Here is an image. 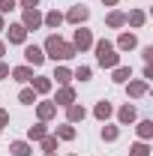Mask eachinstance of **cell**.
<instances>
[{
	"label": "cell",
	"mask_w": 153,
	"mask_h": 156,
	"mask_svg": "<svg viewBox=\"0 0 153 156\" xmlns=\"http://www.w3.org/2000/svg\"><path fill=\"white\" fill-rule=\"evenodd\" d=\"M0 78H9V66H6L3 60H0Z\"/></svg>",
	"instance_id": "obj_36"
},
{
	"label": "cell",
	"mask_w": 153,
	"mask_h": 156,
	"mask_svg": "<svg viewBox=\"0 0 153 156\" xmlns=\"http://www.w3.org/2000/svg\"><path fill=\"white\" fill-rule=\"evenodd\" d=\"M135 129H138V138H141V141H150L153 138V120H138Z\"/></svg>",
	"instance_id": "obj_20"
},
{
	"label": "cell",
	"mask_w": 153,
	"mask_h": 156,
	"mask_svg": "<svg viewBox=\"0 0 153 156\" xmlns=\"http://www.w3.org/2000/svg\"><path fill=\"white\" fill-rule=\"evenodd\" d=\"M111 114H114V105H111L108 99H102V102H96V108H93V117H96V120H108Z\"/></svg>",
	"instance_id": "obj_13"
},
{
	"label": "cell",
	"mask_w": 153,
	"mask_h": 156,
	"mask_svg": "<svg viewBox=\"0 0 153 156\" xmlns=\"http://www.w3.org/2000/svg\"><path fill=\"white\" fill-rule=\"evenodd\" d=\"M120 138V126H102V141H117Z\"/></svg>",
	"instance_id": "obj_29"
},
{
	"label": "cell",
	"mask_w": 153,
	"mask_h": 156,
	"mask_svg": "<svg viewBox=\"0 0 153 156\" xmlns=\"http://www.w3.org/2000/svg\"><path fill=\"white\" fill-rule=\"evenodd\" d=\"M141 57H144V63H150L153 60V45H144L141 48Z\"/></svg>",
	"instance_id": "obj_32"
},
{
	"label": "cell",
	"mask_w": 153,
	"mask_h": 156,
	"mask_svg": "<svg viewBox=\"0 0 153 156\" xmlns=\"http://www.w3.org/2000/svg\"><path fill=\"white\" fill-rule=\"evenodd\" d=\"M129 156H150V144L147 141H135L129 147Z\"/></svg>",
	"instance_id": "obj_27"
},
{
	"label": "cell",
	"mask_w": 153,
	"mask_h": 156,
	"mask_svg": "<svg viewBox=\"0 0 153 156\" xmlns=\"http://www.w3.org/2000/svg\"><path fill=\"white\" fill-rule=\"evenodd\" d=\"M54 114H57V105H54V102H36V117L42 123H48Z\"/></svg>",
	"instance_id": "obj_11"
},
{
	"label": "cell",
	"mask_w": 153,
	"mask_h": 156,
	"mask_svg": "<svg viewBox=\"0 0 153 156\" xmlns=\"http://www.w3.org/2000/svg\"><path fill=\"white\" fill-rule=\"evenodd\" d=\"M3 54H6V42L0 39V60H3Z\"/></svg>",
	"instance_id": "obj_37"
},
{
	"label": "cell",
	"mask_w": 153,
	"mask_h": 156,
	"mask_svg": "<svg viewBox=\"0 0 153 156\" xmlns=\"http://www.w3.org/2000/svg\"><path fill=\"white\" fill-rule=\"evenodd\" d=\"M6 36H9V45H24L27 42V30L21 27V21H18V24H9L6 27Z\"/></svg>",
	"instance_id": "obj_9"
},
{
	"label": "cell",
	"mask_w": 153,
	"mask_h": 156,
	"mask_svg": "<svg viewBox=\"0 0 153 156\" xmlns=\"http://www.w3.org/2000/svg\"><path fill=\"white\" fill-rule=\"evenodd\" d=\"M51 78H54L57 84H69V81H72V69H66V66H57Z\"/></svg>",
	"instance_id": "obj_25"
},
{
	"label": "cell",
	"mask_w": 153,
	"mask_h": 156,
	"mask_svg": "<svg viewBox=\"0 0 153 156\" xmlns=\"http://www.w3.org/2000/svg\"><path fill=\"white\" fill-rule=\"evenodd\" d=\"M15 3H18V0H0V15L12 12V9H15Z\"/></svg>",
	"instance_id": "obj_31"
},
{
	"label": "cell",
	"mask_w": 153,
	"mask_h": 156,
	"mask_svg": "<svg viewBox=\"0 0 153 156\" xmlns=\"http://www.w3.org/2000/svg\"><path fill=\"white\" fill-rule=\"evenodd\" d=\"M3 126H9V111H6V108H0V129H3Z\"/></svg>",
	"instance_id": "obj_33"
},
{
	"label": "cell",
	"mask_w": 153,
	"mask_h": 156,
	"mask_svg": "<svg viewBox=\"0 0 153 156\" xmlns=\"http://www.w3.org/2000/svg\"><path fill=\"white\" fill-rule=\"evenodd\" d=\"M105 24H108V27H123V24H126V12H120V9H111V12L105 15Z\"/></svg>",
	"instance_id": "obj_19"
},
{
	"label": "cell",
	"mask_w": 153,
	"mask_h": 156,
	"mask_svg": "<svg viewBox=\"0 0 153 156\" xmlns=\"http://www.w3.org/2000/svg\"><path fill=\"white\" fill-rule=\"evenodd\" d=\"M84 117H87V108H84V105H78V102L66 105V123H72V126H75V123H81Z\"/></svg>",
	"instance_id": "obj_10"
},
{
	"label": "cell",
	"mask_w": 153,
	"mask_h": 156,
	"mask_svg": "<svg viewBox=\"0 0 153 156\" xmlns=\"http://www.w3.org/2000/svg\"><path fill=\"white\" fill-rule=\"evenodd\" d=\"M147 90H150V87H147V81H144V78H129V81H126V93H129V96L132 99H141V96H147Z\"/></svg>",
	"instance_id": "obj_7"
},
{
	"label": "cell",
	"mask_w": 153,
	"mask_h": 156,
	"mask_svg": "<svg viewBox=\"0 0 153 156\" xmlns=\"http://www.w3.org/2000/svg\"><path fill=\"white\" fill-rule=\"evenodd\" d=\"M42 51H45V57H51L54 63L57 60H72L78 54L75 48H72V42H66V39H60L57 33H51V36L45 39V45H42Z\"/></svg>",
	"instance_id": "obj_1"
},
{
	"label": "cell",
	"mask_w": 153,
	"mask_h": 156,
	"mask_svg": "<svg viewBox=\"0 0 153 156\" xmlns=\"http://www.w3.org/2000/svg\"><path fill=\"white\" fill-rule=\"evenodd\" d=\"M150 78H153V66H150V63H144V81H150Z\"/></svg>",
	"instance_id": "obj_35"
},
{
	"label": "cell",
	"mask_w": 153,
	"mask_h": 156,
	"mask_svg": "<svg viewBox=\"0 0 153 156\" xmlns=\"http://www.w3.org/2000/svg\"><path fill=\"white\" fill-rule=\"evenodd\" d=\"M102 3H105V6H117L120 0H102Z\"/></svg>",
	"instance_id": "obj_38"
},
{
	"label": "cell",
	"mask_w": 153,
	"mask_h": 156,
	"mask_svg": "<svg viewBox=\"0 0 153 156\" xmlns=\"http://www.w3.org/2000/svg\"><path fill=\"white\" fill-rule=\"evenodd\" d=\"M39 144H42V150H45V153H54V150H57V135H45Z\"/></svg>",
	"instance_id": "obj_30"
},
{
	"label": "cell",
	"mask_w": 153,
	"mask_h": 156,
	"mask_svg": "<svg viewBox=\"0 0 153 156\" xmlns=\"http://www.w3.org/2000/svg\"><path fill=\"white\" fill-rule=\"evenodd\" d=\"M9 75L15 78V81H21V84H27L33 78V66H15V69H9Z\"/></svg>",
	"instance_id": "obj_17"
},
{
	"label": "cell",
	"mask_w": 153,
	"mask_h": 156,
	"mask_svg": "<svg viewBox=\"0 0 153 156\" xmlns=\"http://www.w3.org/2000/svg\"><path fill=\"white\" fill-rule=\"evenodd\" d=\"M21 27L30 33V30H39L42 27V12L39 9H24L21 12Z\"/></svg>",
	"instance_id": "obj_4"
},
{
	"label": "cell",
	"mask_w": 153,
	"mask_h": 156,
	"mask_svg": "<svg viewBox=\"0 0 153 156\" xmlns=\"http://www.w3.org/2000/svg\"><path fill=\"white\" fill-rule=\"evenodd\" d=\"M72 48H75V51H81V54H84L87 48H93V33H90L87 27H78L75 36H72Z\"/></svg>",
	"instance_id": "obj_3"
},
{
	"label": "cell",
	"mask_w": 153,
	"mask_h": 156,
	"mask_svg": "<svg viewBox=\"0 0 153 156\" xmlns=\"http://www.w3.org/2000/svg\"><path fill=\"white\" fill-rule=\"evenodd\" d=\"M51 102H54V105H63V108H66V105H72V102H75V87H69V84H60L57 96L51 99Z\"/></svg>",
	"instance_id": "obj_8"
},
{
	"label": "cell",
	"mask_w": 153,
	"mask_h": 156,
	"mask_svg": "<svg viewBox=\"0 0 153 156\" xmlns=\"http://www.w3.org/2000/svg\"><path fill=\"white\" fill-rule=\"evenodd\" d=\"M135 45H138V36H135V33H120V39H117L114 48H120V51H132Z\"/></svg>",
	"instance_id": "obj_16"
},
{
	"label": "cell",
	"mask_w": 153,
	"mask_h": 156,
	"mask_svg": "<svg viewBox=\"0 0 153 156\" xmlns=\"http://www.w3.org/2000/svg\"><path fill=\"white\" fill-rule=\"evenodd\" d=\"M75 138V126L72 123H60L57 126V141H72Z\"/></svg>",
	"instance_id": "obj_24"
},
{
	"label": "cell",
	"mask_w": 153,
	"mask_h": 156,
	"mask_svg": "<svg viewBox=\"0 0 153 156\" xmlns=\"http://www.w3.org/2000/svg\"><path fill=\"white\" fill-rule=\"evenodd\" d=\"M45 135H48V129H45V123H42V120H39L36 126H30V129H27V141H42Z\"/></svg>",
	"instance_id": "obj_22"
},
{
	"label": "cell",
	"mask_w": 153,
	"mask_h": 156,
	"mask_svg": "<svg viewBox=\"0 0 153 156\" xmlns=\"http://www.w3.org/2000/svg\"><path fill=\"white\" fill-rule=\"evenodd\" d=\"M0 30H6V21H3V15H0Z\"/></svg>",
	"instance_id": "obj_39"
},
{
	"label": "cell",
	"mask_w": 153,
	"mask_h": 156,
	"mask_svg": "<svg viewBox=\"0 0 153 156\" xmlns=\"http://www.w3.org/2000/svg\"><path fill=\"white\" fill-rule=\"evenodd\" d=\"M21 3V9H36L39 6V0H18Z\"/></svg>",
	"instance_id": "obj_34"
},
{
	"label": "cell",
	"mask_w": 153,
	"mask_h": 156,
	"mask_svg": "<svg viewBox=\"0 0 153 156\" xmlns=\"http://www.w3.org/2000/svg\"><path fill=\"white\" fill-rule=\"evenodd\" d=\"M0 132H3V129H0Z\"/></svg>",
	"instance_id": "obj_42"
},
{
	"label": "cell",
	"mask_w": 153,
	"mask_h": 156,
	"mask_svg": "<svg viewBox=\"0 0 153 156\" xmlns=\"http://www.w3.org/2000/svg\"><path fill=\"white\" fill-rule=\"evenodd\" d=\"M129 78H132V69H129V66H114V75H111L114 84H126Z\"/></svg>",
	"instance_id": "obj_23"
},
{
	"label": "cell",
	"mask_w": 153,
	"mask_h": 156,
	"mask_svg": "<svg viewBox=\"0 0 153 156\" xmlns=\"http://www.w3.org/2000/svg\"><path fill=\"white\" fill-rule=\"evenodd\" d=\"M135 117H138V111H135L132 102H126V105L117 111V120H120V126H129V123H135Z\"/></svg>",
	"instance_id": "obj_12"
},
{
	"label": "cell",
	"mask_w": 153,
	"mask_h": 156,
	"mask_svg": "<svg viewBox=\"0 0 153 156\" xmlns=\"http://www.w3.org/2000/svg\"><path fill=\"white\" fill-rule=\"evenodd\" d=\"M9 153L12 156H33V144L30 141H12L9 144Z\"/></svg>",
	"instance_id": "obj_15"
},
{
	"label": "cell",
	"mask_w": 153,
	"mask_h": 156,
	"mask_svg": "<svg viewBox=\"0 0 153 156\" xmlns=\"http://www.w3.org/2000/svg\"><path fill=\"white\" fill-rule=\"evenodd\" d=\"M144 21H147V12H144V9H132V12L126 15V24H129V27H144Z\"/></svg>",
	"instance_id": "obj_18"
},
{
	"label": "cell",
	"mask_w": 153,
	"mask_h": 156,
	"mask_svg": "<svg viewBox=\"0 0 153 156\" xmlns=\"http://www.w3.org/2000/svg\"><path fill=\"white\" fill-rule=\"evenodd\" d=\"M93 51H96V63H99L102 69L120 66V54H117L114 42H108V39H93Z\"/></svg>",
	"instance_id": "obj_2"
},
{
	"label": "cell",
	"mask_w": 153,
	"mask_h": 156,
	"mask_svg": "<svg viewBox=\"0 0 153 156\" xmlns=\"http://www.w3.org/2000/svg\"><path fill=\"white\" fill-rule=\"evenodd\" d=\"M18 102L21 105H36V90H33V87H24L18 93Z\"/></svg>",
	"instance_id": "obj_26"
},
{
	"label": "cell",
	"mask_w": 153,
	"mask_h": 156,
	"mask_svg": "<svg viewBox=\"0 0 153 156\" xmlns=\"http://www.w3.org/2000/svg\"><path fill=\"white\" fill-rule=\"evenodd\" d=\"M42 24H45V27H54V30H57L60 24H63V15H60L57 9H51V12H45V15H42Z\"/></svg>",
	"instance_id": "obj_21"
},
{
	"label": "cell",
	"mask_w": 153,
	"mask_h": 156,
	"mask_svg": "<svg viewBox=\"0 0 153 156\" xmlns=\"http://www.w3.org/2000/svg\"><path fill=\"white\" fill-rule=\"evenodd\" d=\"M30 84H33V90H36V96H39V93H48L54 81H51L48 75H33V78H30Z\"/></svg>",
	"instance_id": "obj_14"
},
{
	"label": "cell",
	"mask_w": 153,
	"mask_h": 156,
	"mask_svg": "<svg viewBox=\"0 0 153 156\" xmlns=\"http://www.w3.org/2000/svg\"><path fill=\"white\" fill-rule=\"evenodd\" d=\"M45 156H57V153H45Z\"/></svg>",
	"instance_id": "obj_40"
},
{
	"label": "cell",
	"mask_w": 153,
	"mask_h": 156,
	"mask_svg": "<svg viewBox=\"0 0 153 156\" xmlns=\"http://www.w3.org/2000/svg\"><path fill=\"white\" fill-rule=\"evenodd\" d=\"M87 18H90V9H87V6H72V9L63 15V21H69V24H78V27H81Z\"/></svg>",
	"instance_id": "obj_5"
},
{
	"label": "cell",
	"mask_w": 153,
	"mask_h": 156,
	"mask_svg": "<svg viewBox=\"0 0 153 156\" xmlns=\"http://www.w3.org/2000/svg\"><path fill=\"white\" fill-rule=\"evenodd\" d=\"M69 156H78V153H69Z\"/></svg>",
	"instance_id": "obj_41"
},
{
	"label": "cell",
	"mask_w": 153,
	"mask_h": 156,
	"mask_svg": "<svg viewBox=\"0 0 153 156\" xmlns=\"http://www.w3.org/2000/svg\"><path fill=\"white\" fill-rule=\"evenodd\" d=\"M90 75H93L90 66H75L72 69V78H78V81H90Z\"/></svg>",
	"instance_id": "obj_28"
},
{
	"label": "cell",
	"mask_w": 153,
	"mask_h": 156,
	"mask_svg": "<svg viewBox=\"0 0 153 156\" xmlns=\"http://www.w3.org/2000/svg\"><path fill=\"white\" fill-rule=\"evenodd\" d=\"M24 60H27V66H42L45 63V51L39 45H24Z\"/></svg>",
	"instance_id": "obj_6"
}]
</instances>
